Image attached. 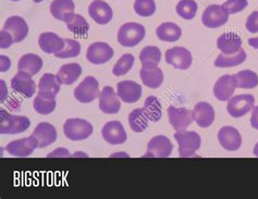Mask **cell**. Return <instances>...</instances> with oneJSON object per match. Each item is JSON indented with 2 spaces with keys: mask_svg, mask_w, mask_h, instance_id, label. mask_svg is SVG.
I'll use <instances>...</instances> for the list:
<instances>
[{
  "mask_svg": "<svg viewBox=\"0 0 258 199\" xmlns=\"http://www.w3.org/2000/svg\"><path fill=\"white\" fill-rule=\"evenodd\" d=\"M55 155H58V156H69V154H68V152H66V150L63 149V148H60L59 150L57 149V150H55V152H53L52 154H50V155H48V157L50 156H55Z\"/></svg>",
  "mask_w": 258,
  "mask_h": 199,
  "instance_id": "bcb514c9",
  "label": "cell"
},
{
  "mask_svg": "<svg viewBox=\"0 0 258 199\" xmlns=\"http://www.w3.org/2000/svg\"><path fill=\"white\" fill-rule=\"evenodd\" d=\"M12 44H15V40H13L12 36L8 32L2 30V32H0V47H2V49L9 48Z\"/></svg>",
  "mask_w": 258,
  "mask_h": 199,
  "instance_id": "ee69618b",
  "label": "cell"
},
{
  "mask_svg": "<svg viewBox=\"0 0 258 199\" xmlns=\"http://www.w3.org/2000/svg\"><path fill=\"white\" fill-rule=\"evenodd\" d=\"M88 15L97 24L105 25L111 21L113 13L111 7L107 3L103 0H94L88 7Z\"/></svg>",
  "mask_w": 258,
  "mask_h": 199,
  "instance_id": "e0dca14e",
  "label": "cell"
},
{
  "mask_svg": "<svg viewBox=\"0 0 258 199\" xmlns=\"http://www.w3.org/2000/svg\"><path fill=\"white\" fill-rule=\"evenodd\" d=\"M246 60V52L245 50L241 48V49L234 54H231V56H226V54H219L215 61V65L218 68H231V67H236L244 61Z\"/></svg>",
  "mask_w": 258,
  "mask_h": 199,
  "instance_id": "d6a6232c",
  "label": "cell"
},
{
  "mask_svg": "<svg viewBox=\"0 0 258 199\" xmlns=\"http://www.w3.org/2000/svg\"><path fill=\"white\" fill-rule=\"evenodd\" d=\"M43 0H34V3H36V4H38V3H42Z\"/></svg>",
  "mask_w": 258,
  "mask_h": 199,
  "instance_id": "681fc988",
  "label": "cell"
},
{
  "mask_svg": "<svg viewBox=\"0 0 258 199\" xmlns=\"http://www.w3.org/2000/svg\"><path fill=\"white\" fill-rule=\"evenodd\" d=\"M3 30L10 34L15 43H20L28 35L29 26L23 18L15 16L7 19Z\"/></svg>",
  "mask_w": 258,
  "mask_h": 199,
  "instance_id": "d6986e66",
  "label": "cell"
},
{
  "mask_svg": "<svg viewBox=\"0 0 258 199\" xmlns=\"http://www.w3.org/2000/svg\"><path fill=\"white\" fill-rule=\"evenodd\" d=\"M66 24L70 32L79 36H85L90 30V24L87 23L86 20L81 15H76V13H72L68 17Z\"/></svg>",
  "mask_w": 258,
  "mask_h": 199,
  "instance_id": "4dcf8cb0",
  "label": "cell"
},
{
  "mask_svg": "<svg viewBox=\"0 0 258 199\" xmlns=\"http://www.w3.org/2000/svg\"><path fill=\"white\" fill-rule=\"evenodd\" d=\"M145 27L139 23H125L118 32V42L123 47H134L145 37Z\"/></svg>",
  "mask_w": 258,
  "mask_h": 199,
  "instance_id": "7a4b0ae2",
  "label": "cell"
},
{
  "mask_svg": "<svg viewBox=\"0 0 258 199\" xmlns=\"http://www.w3.org/2000/svg\"><path fill=\"white\" fill-rule=\"evenodd\" d=\"M254 155H255L256 157H258V143L256 144V146H255V148H254Z\"/></svg>",
  "mask_w": 258,
  "mask_h": 199,
  "instance_id": "c3c4849f",
  "label": "cell"
},
{
  "mask_svg": "<svg viewBox=\"0 0 258 199\" xmlns=\"http://www.w3.org/2000/svg\"><path fill=\"white\" fill-rule=\"evenodd\" d=\"M173 150V145L170 140L166 136L158 135L155 136L148 143L147 152L144 157H156V158H167L171 155Z\"/></svg>",
  "mask_w": 258,
  "mask_h": 199,
  "instance_id": "7c38bea8",
  "label": "cell"
},
{
  "mask_svg": "<svg viewBox=\"0 0 258 199\" xmlns=\"http://www.w3.org/2000/svg\"><path fill=\"white\" fill-rule=\"evenodd\" d=\"M180 18L184 20H192L198 12V4L194 0H180L175 8Z\"/></svg>",
  "mask_w": 258,
  "mask_h": 199,
  "instance_id": "d590c367",
  "label": "cell"
},
{
  "mask_svg": "<svg viewBox=\"0 0 258 199\" xmlns=\"http://www.w3.org/2000/svg\"><path fill=\"white\" fill-rule=\"evenodd\" d=\"M246 30L250 33H258V11L250 13L246 20Z\"/></svg>",
  "mask_w": 258,
  "mask_h": 199,
  "instance_id": "7bdbcfd3",
  "label": "cell"
},
{
  "mask_svg": "<svg viewBox=\"0 0 258 199\" xmlns=\"http://www.w3.org/2000/svg\"><path fill=\"white\" fill-rule=\"evenodd\" d=\"M43 68V60L37 54L28 53L24 54L19 60L18 70L21 72H25L30 75L37 74Z\"/></svg>",
  "mask_w": 258,
  "mask_h": 199,
  "instance_id": "4316f807",
  "label": "cell"
},
{
  "mask_svg": "<svg viewBox=\"0 0 258 199\" xmlns=\"http://www.w3.org/2000/svg\"><path fill=\"white\" fill-rule=\"evenodd\" d=\"M144 111L151 122H158L161 119L162 110L160 101L155 96H149L144 102Z\"/></svg>",
  "mask_w": 258,
  "mask_h": 199,
  "instance_id": "e575fe53",
  "label": "cell"
},
{
  "mask_svg": "<svg viewBox=\"0 0 258 199\" xmlns=\"http://www.w3.org/2000/svg\"><path fill=\"white\" fill-rule=\"evenodd\" d=\"M134 64V57L131 53H124L114 64L112 73L115 77H122L131 70Z\"/></svg>",
  "mask_w": 258,
  "mask_h": 199,
  "instance_id": "ab89813d",
  "label": "cell"
},
{
  "mask_svg": "<svg viewBox=\"0 0 258 199\" xmlns=\"http://www.w3.org/2000/svg\"><path fill=\"white\" fill-rule=\"evenodd\" d=\"M217 47L226 56H231L242 48L241 38L234 33H225L217 39Z\"/></svg>",
  "mask_w": 258,
  "mask_h": 199,
  "instance_id": "d4e9b609",
  "label": "cell"
},
{
  "mask_svg": "<svg viewBox=\"0 0 258 199\" xmlns=\"http://www.w3.org/2000/svg\"><path fill=\"white\" fill-rule=\"evenodd\" d=\"M148 118L143 108L134 109L128 114V124L135 133H142L148 126Z\"/></svg>",
  "mask_w": 258,
  "mask_h": 199,
  "instance_id": "1f68e13d",
  "label": "cell"
},
{
  "mask_svg": "<svg viewBox=\"0 0 258 199\" xmlns=\"http://www.w3.org/2000/svg\"><path fill=\"white\" fill-rule=\"evenodd\" d=\"M38 142V148H45L57 140V131L53 125L47 122H40L32 134Z\"/></svg>",
  "mask_w": 258,
  "mask_h": 199,
  "instance_id": "44dd1931",
  "label": "cell"
},
{
  "mask_svg": "<svg viewBox=\"0 0 258 199\" xmlns=\"http://www.w3.org/2000/svg\"><path fill=\"white\" fill-rule=\"evenodd\" d=\"M12 2H18V0H12Z\"/></svg>",
  "mask_w": 258,
  "mask_h": 199,
  "instance_id": "f907efd6",
  "label": "cell"
},
{
  "mask_svg": "<svg viewBox=\"0 0 258 199\" xmlns=\"http://www.w3.org/2000/svg\"><path fill=\"white\" fill-rule=\"evenodd\" d=\"M156 35H157V37L160 40H162V42L173 43L180 39L182 35V31L181 27L179 25H176L175 23L166 22L160 24L157 27V30H156Z\"/></svg>",
  "mask_w": 258,
  "mask_h": 199,
  "instance_id": "f546056e",
  "label": "cell"
},
{
  "mask_svg": "<svg viewBox=\"0 0 258 199\" xmlns=\"http://www.w3.org/2000/svg\"><path fill=\"white\" fill-rule=\"evenodd\" d=\"M74 9H76V5L73 0H53L50 5L51 16L63 22H66L68 17L74 13Z\"/></svg>",
  "mask_w": 258,
  "mask_h": 199,
  "instance_id": "83f0119b",
  "label": "cell"
},
{
  "mask_svg": "<svg viewBox=\"0 0 258 199\" xmlns=\"http://www.w3.org/2000/svg\"><path fill=\"white\" fill-rule=\"evenodd\" d=\"M99 84L97 80L93 77H87L76 89L74 97L82 104H88L99 97Z\"/></svg>",
  "mask_w": 258,
  "mask_h": 199,
  "instance_id": "8992f818",
  "label": "cell"
},
{
  "mask_svg": "<svg viewBox=\"0 0 258 199\" xmlns=\"http://www.w3.org/2000/svg\"><path fill=\"white\" fill-rule=\"evenodd\" d=\"M229 19V13L220 5H210L203 12L202 22L208 29H217L226 24Z\"/></svg>",
  "mask_w": 258,
  "mask_h": 199,
  "instance_id": "52a82bcc",
  "label": "cell"
},
{
  "mask_svg": "<svg viewBox=\"0 0 258 199\" xmlns=\"http://www.w3.org/2000/svg\"><path fill=\"white\" fill-rule=\"evenodd\" d=\"M64 48L61 51L55 53V57L59 59H68L78 57L81 52V45L77 40L64 38Z\"/></svg>",
  "mask_w": 258,
  "mask_h": 199,
  "instance_id": "f35d334b",
  "label": "cell"
},
{
  "mask_svg": "<svg viewBox=\"0 0 258 199\" xmlns=\"http://www.w3.org/2000/svg\"><path fill=\"white\" fill-rule=\"evenodd\" d=\"M141 80L149 88H158L164 82V73L158 67H142Z\"/></svg>",
  "mask_w": 258,
  "mask_h": 199,
  "instance_id": "484cf974",
  "label": "cell"
},
{
  "mask_svg": "<svg viewBox=\"0 0 258 199\" xmlns=\"http://www.w3.org/2000/svg\"><path fill=\"white\" fill-rule=\"evenodd\" d=\"M38 88V96L56 99V96L60 92V83L57 79V75L45 73L39 80Z\"/></svg>",
  "mask_w": 258,
  "mask_h": 199,
  "instance_id": "7402d4cb",
  "label": "cell"
},
{
  "mask_svg": "<svg viewBox=\"0 0 258 199\" xmlns=\"http://www.w3.org/2000/svg\"><path fill=\"white\" fill-rule=\"evenodd\" d=\"M56 105H57L56 99L46 98V97H42V96H37L33 102L34 109H35L36 112L43 115L51 113L53 110H55Z\"/></svg>",
  "mask_w": 258,
  "mask_h": 199,
  "instance_id": "74e56055",
  "label": "cell"
},
{
  "mask_svg": "<svg viewBox=\"0 0 258 199\" xmlns=\"http://www.w3.org/2000/svg\"><path fill=\"white\" fill-rule=\"evenodd\" d=\"M118 96L126 104H134L140 100L142 96V87L137 82L122 81L117 85Z\"/></svg>",
  "mask_w": 258,
  "mask_h": 199,
  "instance_id": "ffe728a7",
  "label": "cell"
},
{
  "mask_svg": "<svg viewBox=\"0 0 258 199\" xmlns=\"http://www.w3.org/2000/svg\"><path fill=\"white\" fill-rule=\"evenodd\" d=\"M166 62L176 70H186L192 64V54L184 47H173L166 52Z\"/></svg>",
  "mask_w": 258,
  "mask_h": 199,
  "instance_id": "9c48e42d",
  "label": "cell"
},
{
  "mask_svg": "<svg viewBox=\"0 0 258 199\" xmlns=\"http://www.w3.org/2000/svg\"><path fill=\"white\" fill-rule=\"evenodd\" d=\"M0 133L2 134H19L25 132L30 127L31 122L29 118L22 115H15L0 111Z\"/></svg>",
  "mask_w": 258,
  "mask_h": 199,
  "instance_id": "6da1fadb",
  "label": "cell"
},
{
  "mask_svg": "<svg viewBox=\"0 0 258 199\" xmlns=\"http://www.w3.org/2000/svg\"><path fill=\"white\" fill-rule=\"evenodd\" d=\"M168 116L170 124L178 132L185 131L194 120L193 111L185 108H175L174 106L168 107Z\"/></svg>",
  "mask_w": 258,
  "mask_h": 199,
  "instance_id": "ba28073f",
  "label": "cell"
},
{
  "mask_svg": "<svg viewBox=\"0 0 258 199\" xmlns=\"http://www.w3.org/2000/svg\"><path fill=\"white\" fill-rule=\"evenodd\" d=\"M101 135H103V139L111 145L123 144L127 139L124 127L119 121L107 122L101 129Z\"/></svg>",
  "mask_w": 258,
  "mask_h": 199,
  "instance_id": "2e32d148",
  "label": "cell"
},
{
  "mask_svg": "<svg viewBox=\"0 0 258 199\" xmlns=\"http://www.w3.org/2000/svg\"><path fill=\"white\" fill-rule=\"evenodd\" d=\"M174 139L179 144L180 157H194L195 153L201 148L202 140L196 132H176L174 134Z\"/></svg>",
  "mask_w": 258,
  "mask_h": 199,
  "instance_id": "277c9868",
  "label": "cell"
},
{
  "mask_svg": "<svg viewBox=\"0 0 258 199\" xmlns=\"http://www.w3.org/2000/svg\"><path fill=\"white\" fill-rule=\"evenodd\" d=\"M11 87L15 92L21 94L25 98H30L36 92V84L32 80V75L19 71L11 80Z\"/></svg>",
  "mask_w": 258,
  "mask_h": 199,
  "instance_id": "5bb4252c",
  "label": "cell"
},
{
  "mask_svg": "<svg viewBox=\"0 0 258 199\" xmlns=\"http://www.w3.org/2000/svg\"><path fill=\"white\" fill-rule=\"evenodd\" d=\"M237 88H255L258 85V75L250 70H243L235 74Z\"/></svg>",
  "mask_w": 258,
  "mask_h": 199,
  "instance_id": "8d00e7d4",
  "label": "cell"
},
{
  "mask_svg": "<svg viewBox=\"0 0 258 199\" xmlns=\"http://www.w3.org/2000/svg\"><path fill=\"white\" fill-rule=\"evenodd\" d=\"M63 134L70 141H83L93 134V125L83 119H69L63 124Z\"/></svg>",
  "mask_w": 258,
  "mask_h": 199,
  "instance_id": "3957f363",
  "label": "cell"
},
{
  "mask_svg": "<svg viewBox=\"0 0 258 199\" xmlns=\"http://www.w3.org/2000/svg\"><path fill=\"white\" fill-rule=\"evenodd\" d=\"M223 8L229 15H234V13L241 12L247 7V0H227V2L222 5Z\"/></svg>",
  "mask_w": 258,
  "mask_h": 199,
  "instance_id": "b9f144b4",
  "label": "cell"
},
{
  "mask_svg": "<svg viewBox=\"0 0 258 199\" xmlns=\"http://www.w3.org/2000/svg\"><path fill=\"white\" fill-rule=\"evenodd\" d=\"M237 88V79L234 75H222L214 86L215 97L220 101H228Z\"/></svg>",
  "mask_w": 258,
  "mask_h": 199,
  "instance_id": "8fae6325",
  "label": "cell"
},
{
  "mask_svg": "<svg viewBox=\"0 0 258 199\" xmlns=\"http://www.w3.org/2000/svg\"><path fill=\"white\" fill-rule=\"evenodd\" d=\"M161 52L158 47L147 46L142 49L140 53V61L142 67H157L160 62Z\"/></svg>",
  "mask_w": 258,
  "mask_h": 199,
  "instance_id": "836d02e7",
  "label": "cell"
},
{
  "mask_svg": "<svg viewBox=\"0 0 258 199\" xmlns=\"http://www.w3.org/2000/svg\"><path fill=\"white\" fill-rule=\"evenodd\" d=\"M250 125L258 129V106L253 109L252 118H250Z\"/></svg>",
  "mask_w": 258,
  "mask_h": 199,
  "instance_id": "f6af8a7d",
  "label": "cell"
},
{
  "mask_svg": "<svg viewBox=\"0 0 258 199\" xmlns=\"http://www.w3.org/2000/svg\"><path fill=\"white\" fill-rule=\"evenodd\" d=\"M113 57V49L106 43H94L87 48L86 59L93 64H103Z\"/></svg>",
  "mask_w": 258,
  "mask_h": 199,
  "instance_id": "4fadbf2b",
  "label": "cell"
},
{
  "mask_svg": "<svg viewBox=\"0 0 258 199\" xmlns=\"http://www.w3.org/2000/svg\"><path fill=\"white\" fill-rule=\"evenodd\" d=\"M81 73H82V68L79 63H68L60 68L57 79L60 84L71 85L80 78Z\"/></svg>",
  "mask_w": 258,
  "mask_h": 199,
  "instance_id": "f1b7e54d",
  "label": "cell"
},
{
  "mask_svg": "<svg viewBox=\"0 0 258 199\" xmlns=\"http://www.w3.org/2000/svg\"><path fill=\"white\" fill-rule=\"evenodd\" d=\"M248 45L252 46L255 49H258V37L255 38H249L248 39Z\"/></svg>",
  "mask_w": 258,
  "mask_h": 199,
  "instance_id": "7dc6e473",
  "label": "cell"
},
{
  "mask_svg": "<svg viewBox=\"0 0 258 199\" xmlns=\"http://www.w3.org/2000/svg\"><path fill=\"white\" fill-rule=\"evenodd\" d=\"M134 11L140 17H151L156 11L154 0H135Z\"/></svg>",
  "mask_w": 258,
  "mask_h": 199,
  "instance_id": "60d3db41",
  "label": "cell"
},
{
  "mask_svg": "<svg viewBox=\"0 0 258 199\" xmlns=\"http://www.w3.org/2000/svg\"><path fill=\"white\" fill-rule=\"evenodd\" d=\"M38 45L46 53H57L64 48V38L59 37L57 34L51 32L42 33L38 38Z\"/></svg>",
  "mask_w": 258,
  "mask_h": 199,
  "instance_id": "603a6c76",
  "label": "cell"
},
{
  "mask_svg": "<svg viewBox=\"0 0 258 199\" xmlns=\"http://www.w3.org/2000/svg\"><path fill=\"white\" fill-rule=\"evenodd\" d=\"M220 145L229 152H236L242 145V137L239 131L232 126H223L218 132Z\"/></svg>",
  "mask_w": 258,
  "mask_h": 199,
  "instance_id": "ac0fdd59",
  "label": "cell"
},
{
  "mask_svg": "<svg viewBox=\"0 0 258 199\" xmlns=\"http://www.w3.org/2000/svg\"><path fill=\"white\" fill-rule=\"evenodd\" d=\"M99 109L106 114H115L121 109L119 96L110 86L104 87L99 95Z\"/></svg>",
  "mask_w": 258,
  "mask_h": 199,
  "instance_id": "9a60e30c",
  "label": "cell"
},
{
  "mask_svg": "<svg viewBox=\"0 0 258 199\" xmlns=\"http://www.w3.org/2000/svg\"><path fill=\"white\" fill-rule=\"evenodd\" d=\"M193 114L195 122L203 128L209 127L215 121V110L212 105H209L208 102L202 101L199 102L198 105H195Z\"/></svg>",
  "mask_w": 258,
  "mask_h": 199,
  "instance_id": "cb8c5ba5",
  "label": "cell"
},
{
  "mask_svg": "<svg viewBox=\"0 0 258 199\" xmlns=\"http://www.w3.org/2000/svg\"><path fill=\"white\" fill-rule=\"evenodd\" d=\"M255 99L253 95L244 94V95H236L231 97L228 100L227 110L229 114L233 118H241L245 115L254 108Z\"/></svg>",
  "mask_w": 258,
  "mask_h": 199,
  "instance_id": "5b68a950",
  "label": "cell"
},
{
  "mask_svg": "<svg viewBox=\"0 0 258 199\" xmlns=\"http://www.w3.org/2000/svg\"><path fill=\"white\" fill-rule=\"evenodd\" d=\"M38 147L37 140L31 135L25 139L10 142L6 146V152L15 157H29Z\"/></svg>",
  "mask_w": 258,
  "mask_h": 199,
  "instance_id": "30bf717a",
  "label": "cell"
}]
</instances>
